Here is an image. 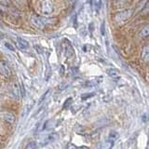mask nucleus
I'll return each instance as SVG.
<instances>
[{"instance_id": "0eeeda50", "label": "nucleus", "mask_w": 149, "mask_h": 149, "mask_svg": "<svg viewBox=\"0 0 149 149\" xmlns=\"http://www.w3.org/2000/svg\"><path fill=\"white\" fill-rule=\"evenodd\" d=\"M66 44H64V53L65 55H66V57L70 58V57H72L73 54H74V50H73V48H72V46L71 44L69 43V42L67 40H65L64 41Z\"/></svg>"}, {"instance_id": "423d86ee", "label": "nucleus", "mask_w": 149, "mask_h": 149, "mask_svg": "<svg viewBox=\"0 0 149 149\" xmlns=\"http://www.w3.org/2000/svg\"><path fill=\"white\" fill-rule=\"evenodd\" d=\"M16 41H17L18 47L21 49L24 50V49H27L28 48H29V43H28V42L25 39H23L22 37H21V36H16Z\"/></svg>"}, {"instance_id": "4468645a", "label": "nucleus", "mask_w": 149, "mask_h": 149, "mask_svg": "<svg viewBox=\"0 0 149 149\" xmlns=\"http://www.w3.org/2000/svg\"><path fill=\"white\" fill-rule=\"evenodd\" d=\"M50 92V91L49 90V91H47L45 93H44V94L43 95H42L41 97H40V100H39V102H38V104H42V102H43L45 99H46V98H47V96H48L49 95V93Z\"/></svg>"}, {"instance_id": "aec40b11", "label": "nucleus", "mask_w": 149, "mask_h": 149, "mask_svg": "<svg viewBox=\"0 0 149 149\" xmlns=\"http://www.w3.org/2000/svg\"><path fill=\"white\" fill-rule=\"evenodd\" d=\"M21 88H22V95L23 97H24V96H25V91H24V86L22 85V83L21 84Z\"/></svg>"}, {"instance_id": "9d476101", "label": "nucleus", "mask_w": 149, "mask_h": 149, "mask_svg": "<svg viewBox=\"0 0 149 149\" xmlns=\"http://www.w3.org/2000/svg\"><path fill=\"white\" fill-rule=\"evenodd\" d=\"M118 136H119V135L116 132H111L110 134H109V136H108V141L110 142V143L114 144V142L118 138Z\"/></svg>"}, {"instance_id": "6ab92c4d", "label": "nucleus", "mask_w": 149, "mask_h": 149, "mask_svg": "<svg viewBox=\"0 0 149 149\" xmlns=\"http://www.w3.org/2000/svg\"><path fill=\"white\" fill-rule=\"evenodd\" d=\"M101 33L102 36L105 35V28H104V22H102V25H101Z\"/></svg>"}, {"instance_id": "412c9836", "label": "nucleus", "mask_w": 149, "mask_h": 149, "mask_svg": "<svg viewBox=\"0 0 149 149\" xmlns=\"http://www.w3.org/2000/svg\"><path fill=\"white\" fill-rule=\"evenodd\" d=\"M0 2H1L3 5H8L9 4V0H0Z\"/></svg>"}, {"instance_id": "f3484780", "label": "nucleus", "mask_w": 149, "mask_h": 149, "mask_svg": "<svg viewBox=\"0 0 149 149\" xmlns=\"http://www.w3.org/2000/svg\"><path fill=\"white\" fill-rule=\"evenodd\" d=\"M36 147H37V146L35 142H30L29 143L27 144V146H26L27 149H30V148H36Z\"/></svg>"}, {"instance_id": "f257e3e1", "label": "nucleus", "mask_w": 149, "mask_h": 149, "mask_svg": "<svg viewBox=\"0 0 149 149\" xmlns=\"http://www.w3.org/2000/svg\"><path fill=\"white\" fill-rule=\"evenodd\" d=\"M132 13H133V10H132V9H130V8L121 10V11L118 12L115 15L114 22L118 25H123L124 23L132 16Z\"/></svg>"}, {"instance_id": "39448f33", "label": "nucleus", "mask_w": 149, "mask_h": 149, "mask_svg": "<svg viewBox=\"0 0 149 149\" xmlns=\"http://www.w3.org/2000/svg\"><path fill=\"white\" fill-rule=\"evenodd\" d=\"M0 118L6 121V122H8L10 124H13L15 122V116L11 113H9V112H0Z\"/></svg>"}, {"instance_id": "dca6fc26", "label": "nucleus", "mask_w": 149, "mask_h": 149, "mask_svg": "<svg viewBox=\"0 0 149 149\" xmlns=\"http://www.w3.org/2000/svg\"><path fill=\"white\" fill-rule=\"evenodd\" d=\"M92 96H94V93H85V94L81 95V99L82 100H87L88 98H91Z\"/></svg>"}, {"instance_id": "2eb2a0df", "label": "nucleus", "mask_w": 149, "mask_h": 149, "mask_svg": "<svg viewBox=\"0 0 149 149\" xmlns=\"http://www.w3.org/2000/svg\"><path fill=\"white\" fill-rule=\"evenodd\" d=\"M122 1H123V0H116V1H115V6L116 7V8H123L124 6H125V5L124 4H122Z\"/></svg>"}, {"instance_id": "1a4fd4ad", "label": "nucleus", "mask_w": 149, "mask_h": 149, "mask_svg": "<svg viewBox=\"0 0 149 149\" xmlns=\"http://www.w3.org/2000/svg\"><path fill=\"white\" fill-rule=\"evenodd\" d=\"M142 59L146 63H148V60H149V48H148V46H146L142 50Z\"/></svg>"}, {"instance_id": "6e6552de", "label": "nucleus", "mask_w": 149, "mask_h": 149, "mask_svg": "<svg viewBox=\"0 0 149 149\" xmlns=\"http://www.w3.org/2000/svg\"><path fill=\"white\" fill-rule=\"evenodd\" d=\"M31 22H32L33 24H34L36 27L38 28V29H43V28L45 27V23L42 22L40 19H38V18L36 17V16H32Z\"/></svg>"}, {"instance_id": "a211bd4d", "label": "nucleus", "mask_w": 149, "mask_h": 149, "mask_svg": "<svg viewBox=\"0 0 149 149\" xmlns=\"http://www.w3.org/2000/svg\"><path fill=\"white\" fill-rule=\"evenodd\" d=\"M5 46H6V48L9 50H11V51H14L15 50V49H14V47L10 44V43H8V42H6L5 43Z\"/></svg>"}, {"instance_id": "ddd939ff", "label": "nucleus", "mask_w": 149, "mask_h": 149, "mask_svg": "<svg viewBox=\"0 0 149 149\" xmlns=\"http://www.w3.org/2000/svg\"><path fill=\"white\" fill-rule=\"evenodd\" d=\"M12 90H13V93H14V97H15V99L19 100V97H20V91H19V87L16 85V84H13Z\"/></svg>"}, {"instance_id": "9b49d317", "label": "nucleus", "mask_w": 149, "mask_h": 149, "mask_svg": "<svg viewBox=\"0 0 149 149\" xmlns=\"http://www.w3.org/2000/svg\"><path fill=\"white\" fill-rule=\"evenodd\" d=\"M149 35V28H148V25H146L144 27H143L141 31H140L139 33V36L143 37V38H144V37H147Z\"/></svg>"}, {"instance_id": "f8f14e48", "label": "nucleus", "mask_w": 149, "mask_h": 149, "mask_svg": "<svg viewBox=\"0 0 149 149\" xmlns=\"http://www.w3.org/2000/svg\"><path fill=\"white\" fill-rule=\"evenodd\" d=\"M107 74L111 77H119V72L118 70H116L114 68H111L107 70Z\"/></svg>"}, {"instance_id": "20e7f679", "label": "nucleus", "mask_w": 149, "mask_h": 149, "mask_svg": "<svg viewBox=\"0 0 149 149\" xmlns=\"http://www.w3.org/2000/svg\"><path fill=\"white\" fill-rule=\"evenodd\" d=\"M58 137H59V135L57 132H52V133L48 134L43 140H42V146H45V144H49V143L55 142L56 140L58 139Z\"/></svg>"}, {"instance_id": "f03ea898", "label": "nucleus", "mask_w": 149, "mask_h": 149, "mask_svg": "<svg viewBox=\"0 0 149 149\" xmlns=\"http://www.w3.org/2000/svg\"><path fill=\"white\" fill-rule=\"evenodd\" d=\"M42 12L43 14H46V15H49V14L52 13L53 11V4L50 0H43L42 1Z\"/></svg>"}, {"instance_id": "7ed1b4c3", "label": "nucleus", "mask_w": 149, "mask_h": 149, "mask_svg": "<svg viewBox=\"0 0 149 149\" xmlns=\"http://www.w3.org/2000/svg\"><path fill=\"white\" fill-rule=\"evenodd\" d=\"M0 74H3L4 77L10 76L11 74L10 68H9V65L6 61H1L0 62Z\"/></svg>"}]
</instances>
